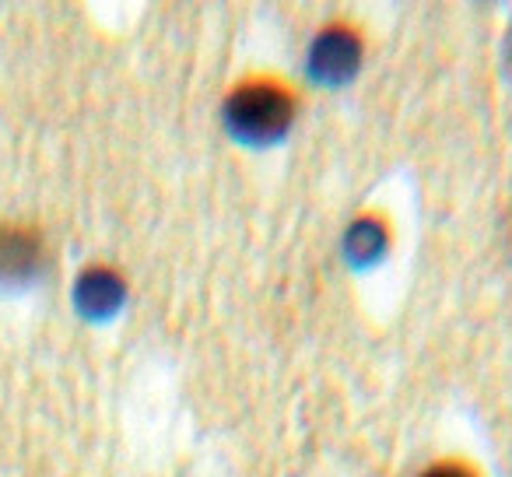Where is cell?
<instances>
[{
    "instance_id": "6da1fadb",
    "label": "cell",
    "mask_w": 512,
    "mask_h": 477,
    "mask_svg": "<svg viewBox=\"0 0 512 477\" xmlns=\"http://www.w3.org/2000/svg\"><path fill=\"white\" fill-rule=\"evenodd\" d=\"M295 120V95L278 81H246L225 99L228 134L242 144H274Z\"/></svg>"
},
{
    "instance_id": "7a4b0ae2",
    "label": "cell",
    "mask_w": 512,
    "mask_h": 477,
    "mask_svg": "<svg viewBox=\"0 0 512 477\" xmlns=\"http://www.w3.org/2000/svg\"><path fill=\"white\" fill-rule=\"evenodd\" d=\"M362 64V39L348 25H327L309 46V74L320 85H344Z\"/></svg>"
},
{
    "instance_id": "3957f363",
    "label": "cell",
    "mask_w": 512,
    "mask_h": 477,
    "mask_svg": "<svg viewBox=\"0 0 512 477\" xmlns=\"http://www.w3.org/2000/svg\"><path fill=\"white\" fill-rule=\"evenodd\" d=\"M46 243L32 225H4L0 228V285L22 288L43 274Z\"/></svg>"
},
{
    "instance_id": "277c9868",
    "label": "cell",
    "mask_w": 512,
    "mask_h": 477,
    "mask_svg": "<svg viewBox=\"0 0 512 477\" xmlns=\"http://www.w3.org/2000/svg\"><path fill=\"white\" fill-rule=\"evenodd\" d=\"M123 295L127 285L116 271L109 267H88L85 274L74 285V302H78V313H85L88 320H106L116 309L123 306Z\"/></svg>"
},
{
    "instance_id": "5b68a950",
    "label": "cell",
    "mask_w": 512,
    "mask_h": 477,
    "mask_svg": "<svg viewBox=\"0 0 512 477\" xmlns=\"http://www.w3.org/2000/svg\"><path fill=\"white\" fill-rule=\"evenodd\" d=\"M386 243H390V235H386L383 221L358 218L355 225L348 228V235H344V253H348V260L355 267H369L386 253Z\"/></svg>"
},
{
    "instance_id": "8992f818",
    "label": "cell",
    "mask_w": 512,
    "mask_h": 477,
    "mask_svg": "<svg viewBox=\"0 0 512 477\" xmlns=\"http://www.w3.org/2000/svg\"><path fill=\"white\" fill-rule=\"evenodd\" d=\"M421 477H477V474L467 463H435V467H428Z\"/></svg>"
},
{
    "instance_id": "52a82bcc",
    "label": "cell",
    "mask_w": 512,
    "mask_h": 477,
    "mask_svg": "<svg viewBox=\"0 0 512 477\" xmlns=\"http://www.w3.org/2000/svg\"><path fill=\"white\" fill-rule=\"evenodd\" d=\"M509 64H512V39H509Z\"/></svg>"
}]
</instances>
